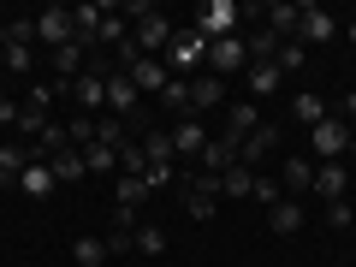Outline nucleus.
<instances>
[{"mask_svg": "<svg viewBox=\"0 0 356 267\" xmlns=\"http://www.w3.org/2000/svg\"><path fill=\"white\" fill-rule=\"evenodd\" d=\"M131 42H137V54H143V60H161V54H166V42H172V24L161 18V6H154L149 18H137Z\"/></svg>", "mask_w": 356, "mask_h": 267, "instance_id": "nucleus-6", "label": "nucleus"}, {"mask_svg": "<svg viewBox=\"0 0 356 267\" xmlns=\"http://www.w3.org/2000/svg\"><path fill=\"white\" fill-rule=\"evenodd\" d=\"M280 149V125H255L250 137H243V166H255V161H267V154Z\"/></svg>", "mask_w": 356, "mask_h": 267, "instance_id": "nucleus-19", "label": "nucleus"}, {"mask_svg": "<svg viewBox=\"0 0 356 267\" xmlns=\"http://www.w3.org/2000/svg\"><path fill=\"white\" fill-rule=\"evenodd\" d=\"M238 18H243V6H238V0H202V6H196V30H202L208 42L238 36Z\"/></svg>", "mask_w": 356, "mask_h": 267, "instance_id": "nucleus-2", "label": "nucleus"}, {"mask_svg": "<svg viewBox=\"0 0 356 267\" xmlns=\"http://www.w3.org/2000/svg\"><path fill=\"white\" fill-rule=\"evenodd\" d=\"M291 267H297V261H291Z\"/></svg>", "mask_w": 356, "mask_h": 267, "instance_id": "nucleus-47", "label": "nucleus"}, {"mask_svg": "<svg viewBox=\"0 0 356 267\" xmlns=\"http://www.w3.org/2000/svg\"><path fill=\"white\" fill-rule=\"evenodd\" d=\"M154 102H161L166 113H178V119H191V113H196V107H191V83H184V77H166V89L154 95Z\"/></svg>", "mask_w": 356, "mask_h": 267, "instance_id": "nucleus-24", "label": "nucleus"}, {"mask_svg": "<svg viewBox=\"0 0 356 267\" xmlns=\"http://www.w3.org/2000/svg\"><path fill=\"white\" fill-rule=\"evenodd\" d=\"M178 191H184V220L208 226V220L220 214V196H208V191H191V184H178Z\"/></svg>", "mask_w": 356, "mask_h": 267, "instance_id": "nucleus-21", "label": "nucleus"}, {"mask_svg": "<svg viewBox=\"0 0 356 267\" xmlns=\"http://www.w3.org/2000/svg\"><path fill=\"white\" fill-rule=\"evenodd\" d=\"M54 178H60V184H77V178H83L89 172V166H83V149H65V154H54Z\"/></svg>", "mask_w": 356, "mask_h": 267, "instance_id": "nucleus-30", "label": "nucleus"}, {"mask_svg": "<svg viewBox=\"0 0 356 267\" xmlns=\"http://www.w3.org/2000/svg\"><path fill=\"white\" fill-rule=\"evenodd\" d=\"M291 119H297V125H309V131H315L321 119H327V102H321L315 89H303V95H291Z\"/></svg>", "mask_w": 356, "mask_h": 267, "instance_id": "nucleus-26", "label": "nucleus"}, {"mask_svg": "<svg viewBox=\"0 0 356 267\" xmlns=\"http://www.w3.org/2000/svg\"><path fill=\"white\" fill-rule=\"evenodd\" d=\"M143 166H149V154H143V143L131 137L125 149H119V172H137V178H143Z\"/></svg>", "mask_w": 356, "mask_h": 267, "instance_id": "nucleus-36", "label": "nucleus"}, {"mask_svg": "<svg viewBox=\"0 0 356 267\" xmlns=\"http://www.w3.org/2000/svg\"><path fill=\"white\" fill-rule=\"evenodd\" d=\"M208 72L214 77H232V72H250V42L243 36H220V42H208Z\"/></svg>", "mask_w": 356, "mask_h": 267, "instance_id": "nucleus-5", "label": "nucleus"}, {"mask_svg": "<svg viewBox=\"0 0 356 267\" xmlns=\"http://www.w3.org/2000/svg\"><path fill=\"white\" fill-rule=\"evenodd\" d=\"M0 102H6V89H0Z\"/></svg>", "mask_w": 356, "mask_h": 267, "instance_id": "nucleus-46", "label": "nucleus"}, {"mask_svg": "<svg viewBox=\"0 0 356 267\" xmlns=\"http://www.w3.org/2000/svg\"><path fill=\"white\" fill-rule=\"evenodd\" d=\"M83 166H89V172H119V149H107V143H89V149H83Z\"/></svg>", "mask_w": 356, "mask_h": 267, "instance_id": "nucleus-32", "label": "nucleus"}, {"mask_svg": "<svg viewBox=\"0 0 356 267\" xmlns=\"http://www.w3.org/2000/svg\"><path fill=\"white\" fill-rule=\"evenodd\" d=\"M303 60H309V48H297V42H280V54H273V65H280V72H297Z\"/></svg>", "mask_w": 356, "mask_h": 267, "instance_id": "nucleus-38", "label": "nucleus"}, {"mask_svg": "<svg viewBox=\"0 0 356 267\" xmlns=\"http://www.w3.org/2000/svg\"><path fill=\"white\" fill-rule=\"evenodd\" d=\"M137 143H143V154H149V166H172V161H178V154H172V137H166L161 125H149Z\"/></svg>", "mask_w": 356, "mask_h": 267, "instance_id": "nucleus-25", "label": "nucleus"}, {"mask_svg": "<svg viewBox=\"0 0 356 267\" xmlns=\"http://www.w3.org/2000/svg\"><path fill=\"white\" fill-rule=\"evenodd\" d=\"M309 161H315V154H291V161L280 166V184H285V196H291V202H297V191H309V184H315V166H309Z\"/></svg>", "mask_w": 356, "mask_h": 267, "instance_id": "nucleus-13", "label": "nucleus"}, {"mask_svg": "<svg viewBox=\"0 0 356 267\" xmlns=\"http://www.w3.org/2000/svg\"><path fill=\"white\" fill-rule=\"evenodd\" d=\"M125 36H131V30H125V13H119V6H102V36H95V42H107V48H119Z\"/></svg>", "mask_w": 356, "mask_h": 267, "instance_id": "nucleus-31", "label": "nucleus"}, {"mask_svg": "<svg viewBox=\"0 0 356 267\" xmlns=\"http://www.w3.org/2000/svg\"><path fill=\"white\" fill-rule=\"evenodd\" d=\"M166 77H172V72H166L161 60H137V65H131V83H137V95H161Z\"/></svg>", "mask_w": 356, "mask_h": 267, "instance_id": "nucleus-20", "label": "nucleus"}, {"mask_svg": "<svg viewBox=\"0 0 356 267\" xmlns=\"http://www.w3.org/2000/svg\"><path fill=\"white\" fill-rule=\"evenodd\" d=\"M72 255H77V267H107V243L102 238H77Z\"/></svg>", "mask_w": 356, "mask_h": 267, "instance_id": "nucleus-33", "label": "nucleus"}, {"mask_svg": "<svg viewBox=\"0 0 356 267\" xmlns=\"http://www.w3.org/2000/svg\"><path fill=\"white\" fill-rule=\"evenodd\" d=\"M137 255H166V232L161 226H137Z\"/></svg>", "mask_w": 356, "mask_h": 267, "instance_id": "nucleus-35", "label": "nucleus"}, {"mask_svg": "<svg viewBox=\"0 0 356 267\" xmlns=\"http://www.w3.org/2000/svg\"><path fill=\"white\" fill-rule=\"evenodd\" d=\"M243 77H250V102H261V95H273V89L285 83V72L273 60H250V72H243Z\"/></svg>", "mask_w": 356, "mask_h": 267, "instance_id": "nucleus-15", "label": "nucleus"}, {"mask_svg": "<svg viewBox=\"0 0 356 267\" xmlns=\"http://www.w3.org/2000/svg\"><path fill=\"white\" fill-rule=\"evenodd\" d=\"M54 95H60V83H36V89L24 95V113H42V119H48V113H54Z\"/></svg>", "mask_w": 356, "mask_h": 267, "instance_id": "nucleus-34", "label": "nucleus"}, {"mask_svg": "<svg viewBox=\"0 0 356 267\" xmlns=\"http://www.w3.org/2000/svg\"><path fill=\"white\" fill-rule=\"evenodd\" d=\"M255 125H261V107H255L250 95H243V102H232V107H226V131H232V137H250Z\"/></svg>", "mask_w": 356, "mask_h": 267, "instance_id": "nucleus-22", "label": "nucleus"}, {"mask_svg": "<svg viewBox=\"0 0 356 267\" xmlns=\"http://www.w3.org/2000/svg\"><path fill=\"white\" fill-rule=\"evenodd\" d=\"M350 220H356V214H350V202H327V226H332V232H344Z\"/></svg>", "mask_w": 356, "mask_h": 267, "instance_id": "nucleus-41", "label": "nucleus"}, {"mask_svg": "<svg viewBox=\"0 0 356 267\" xmlns=\"http://www.w3.org/2000/svg\"><path fill=\"white\" fill-rule=\"evenodd\" d=\"M107 255H131V250H137V232H125V226H113V232H107Z\"/></svg>", "mask_w": 356, "mask_h": 267, "instance_id": "nucleus-37", "label": "nucleus"}, {"mask_svg": "<svg viewBox=\"0 0 356 267\" xmlns=\"http://www.w3.org/2000/svg\"><path fill=\"white\" fill-rule=\"evenodd\" d=\"M261 18H267V30H273L280 42H291L297 24H303V6H291V0H273V6H261Z\"/></svg>", "mask_w": 356, "mask_h": 267, "instance_id": "nucleus-11", "label": "nucleus"}, {"mask_svg": "<svg viewBox=\"0 0 356 267\" xmlns=\"http://www.w3.org/2000/svg\"><path fill=\"white\" fill-rule=\"evenodd\" d=\"M18 113H24V107H18L13 95H6V102H0V125H18Z\"/></svg>", "mask_w": 356, "mask_h": 267, "instance_id": "nucleus-43", "label": "nucleus"}, {"mask_svg": "<svg viewBox=\"0 0 356 267\" xmlns=\"http://www.w3.org/2000/svg\"><path fill=\"white\" fill-rule=\"evenodd\" d=\"M220 102H226V83H220L214 72H202V77L191 83V107H196V113H214Z\"/></svg>", "mask_w": 356, "mask_h": 267, "instance_id": "nucleus-18", "label": "nucleus"}, {"mask_svg": "<svg viewBox=\"0 0 356 267\" xmlns=\"http://www.w3.org/2000/svg\"><path fill=\"white\" fill-rule=\"evenodd\" d=\"M113 196H119V208H143V202H149V184H143L137 172H119Z\"/></svg>", "mask_w": 356, "mask_h": 267, "instance_id": "nucleus-29", "label": "nucleus"}, {"mask_svg": "<svg viewBox=\"0 0 356 267\" xmlns=\"http://www.w3.org/2000/svg\"><path fill=\"white\" fill-rule=\"evenodd\" d=\"M309 149H315V161H344V149H350V125H344L339 113H327L315 131H309Z\"/></svg>", "mask_w": 356, "mask_h": 267, "instance_id": "nucleus-4", "label": "nucleus"}, {"mask_svg": "<svg viewBox=\"0 0 356 267\" xmlns=\"http://www.w3.org/2000/svg\"><path fill=\"white\" fill-rule=\"evenodd\" d=\"M0 48H36V18H6L0 24Z\"/></svg>", "mask_w": 356, "mask_h": 267, "instance_id": "nucleus-27", "label": "nucleus"}, {"mask_svg": "<svg viewBox=\"0 0 356 267\" xmlns=\"http://www.w3.org/2000/svg\"><path fill=\"white\" fill-rule=\"evenodd\" d=\"M344 36H350V42H356V24H350V30H344Z\"/></svg>", "mask_w": 356, "mask_h": 267, "instance_id": "nucleus-45", "label": "nucleus"}, {"mask_svg": "<svg viewBox=\"0 0 356 267\" xmlns=\"http://www.w3.org/2000/svg\"><path fill=\"white\" fill-rule=\"evenodd\" d=\"M220 196H238V202H243V196H255V166H226V172H220Z\"/></svg>", "mask_w": 356, "mask_h": 267, "instance_id": "nucleus-23", "label": "nucleus"}, {"mask_svg": "<svg viewBox=\"0 0 356 267\" xmlns=\"http://www.w3.org/2000/svg\"><path fill=\"white\" fill-rule=\"evenodd\" d=\"M339 36V24H332V13H321V6H303V24H297V48H321V42Z\"/></svg>", "mask_w": 356, "mask_h": 267, "instance_id": "nucleus-9", "label": "nucleus"}, {"mask_svg": "<svg viewBox=\"0 0 356 267\" xmlns=\"http://www.w3.org/2000/svg\"><path fill=\"white\" fill-rule=\"evenodd\" d=\"M344 184H350L344 161H321V166H315V184H309V191H315L321 202H344Z\"/></svg>", "mask_w": 356, "mask_h": 267, "instance_id": "nucleus-10", "label": "nucleus"}, {"mask_svg": "<svg viewBox=\"0 0 356 267\" xmlns=\"http://www.w3.org/2000/svg\"><path fill=\"white\" fill-rule=\"evenodd\" d=\"M255 202H267V208H273V202H285V196L273 191V178H255Z\"/></svg>", "mask_w": 356, "mask_h": 267, "instance_id": "nucleus-42", "label": "nucleus"}, {"mask_svg": "<svg viewBox=\"0 0 356 267\" xmlns=\"http://www.w3.org/2000/svg\"><path fill=\"white\" fill-rule=\"evenodd\" d=\"M36 42H48V54L65 48L72 42V6H42L36 13Z\"/></svg>", "mask_w": 356, "mask_h": 267, "instance_id": "nucleus-8", "label": "nucleus"}, {"mask_svg": "<svg viewBox=\"0 0 356 267\" xmlns=\"http://www.w3.org/2000/svg\"><path fill=\"white\" fill-rule=\"evenodd\" d=\"M95 36H102V6H72V42L95 48Z\"/></svg>", "mask_w": 356, "mask_h": 267, "instance_id": "nucleus-16", "label": "nucleus"}, {"mask_svg": "<svg viewBox=\"0 0 356 267\" xmlns=\"http://www.w3.org/2000/svg\"><path fill=\"white\" fill-rule=\"evenodd\" d=\"M166 137H172V154H178V161H202V149H208V125H202L196 113H191V119H178Z\"/></svg>", "mask_w": 356, "mask_h": 267, "instance_id": "nucleus-7", "label": "nucleus"}, {"mask_svg": "<svg viewBox=\"0 0 356 267\" xmlns=\"http://www.w3.org/2000/svg\"><path fill=\"white\" fill-rule=\"evenodd\" d=\"M196 60H208V36H202V30H172L161 65H166L172 77H184V65H196Z\"/></svg>", "mask_w": 356, "mask_h": 267, "instance_id": "nucleus-3", "label": "nucleus"}, {"mask_svg": "<svg viewBox=\"0 0 356 267\" xmlns=\"http://www.w3.org/2000/svg\"><path fill=\"white\" fill-rule=\"evenodd\" d=\"M18 191L42 202V196H54V191H60V178H54V166H48V161H30V166H24V178H18Z\"/></svg>", "mask_w": 356, "mask_h": 267, "instance_id": "nucleus-14", "label": "nucleus"}, {"mask_svg": "<svg viewBox=\"0 0 356 267\" xmlns=\"http://www.w3.org/2000/svg\"><path fill=\"white\" fill-rule=\"evenodd\" d=\"M0 60H6V72H30L36 54H30V48H0Z\"/></svg>", "mask_w": 356, "mask_h": 267, "instance_id": "nucleus-40", "label": "nucleus"}, {"mask_svg": "<svg viewBox=\"0 0 356 267\" xmlns=\"http://www.w3.org/2000/svg\"><path fill=\"white\" fill-rule=\"evenodd\" d=\"M344 154H350V161H356V131H350V149H344Z\"/></svg>", "mask_w": 356, "mask_h": 267, "instance_id": "nucleus-44", "label": "nucleus"}, {"mask_svg": "<svg viewBox=\"0 0 356 267\" xmlns=\"http://www.w3.org/2000/svg\"><path fill=\"white\" fill-rule=\"evenodd\" d=\"M65 131H72V149H89V143H95V119H83V113H77Z\"/></svg>", "mask_w": 356, "mask_h": 267, "instance_id": "nucleus-39", "label": "nucleus"}, {"mask_svg": "<svg viewBox=\"0 0 356 267\" xmlns=\"http://www.w3.org/2000/svg\"><path fill=\"white\" fill-rule=\"evenodd\" d=\"M107 72H113V65H89V72L72 83V102H77L83 119H102L107 113Z\"/></svg>", "mask_w": 356, "mask_h": 267, "instance_id": "nucleus-1", "label": "nucleus"}, {"mask_svg": "<svg viewBox=\"0 0 356 267\" xmlns=\"http://www.w3.org/2000/svg\"><path fill=\"white\" fill-rule=\"evenodd\" d=\"M65 149H72V131H65V125H54V119H48V131L36 137V161H54V154H65Z\"/></svg>", "mask_w": 356, "mask_h": 267, "instance_id": "nucleus-28", "label": "nucleus"}, {"mask_svg": "<svg viewBox=\"0 0 356 267\" xmlns=\"http://www.w3.org/2000/svg\"><path fill=\"white\" fill-rule=\"evenodd\" d=\"M30 161H36V149H30V143H0V184H18Z\"/></svg>", "mask_w": 356, "mask_h": 267, "instance_id": "nucleus-12", "label": "nucleus"}, {"mask_svg": "<svg viewBox=\"0 0 356 267\" xmlns=\"http://www.w3.org/2000/svg\"><path fill=\"white\" fill-rule=\"evenodd\" d=\"M267 226H273V238H297V232H303V208L285 196V202L267 208Z\"/></svg>", "mask_w": 356, "mask_h": 267, "instance_id": "nucleus-17", "label": "nucleus"}]
</instances>
